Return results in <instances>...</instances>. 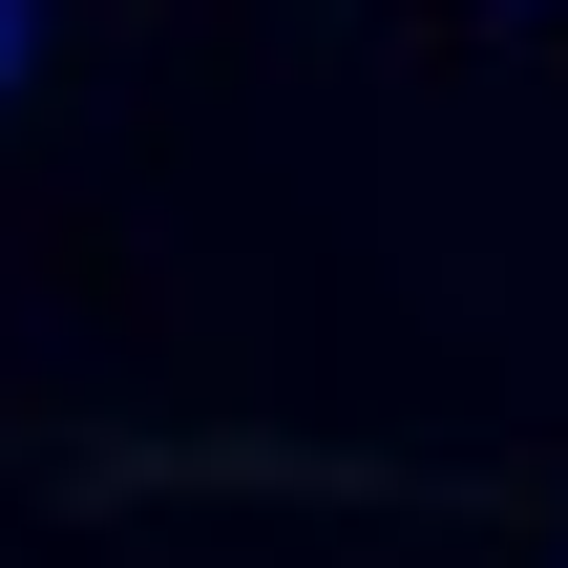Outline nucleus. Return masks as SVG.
I'll list each match as a JSON object with an SVG mask.
<instances>
[{
  "mask_svg": "<svg viewBox=\"0 0 568 568\" xmlns=\"http://www.w3.org/2000/svg\"><path fill=\"white\" fill-rule=\"evenodd\" d=\"M0 42H21V21H0Z\"/></svg>",
  "mask_w": 568,
  "mask_h": 568,
  "instance_id": "obj_1",
  "label": "nucleus"
}]
</instances>
